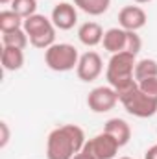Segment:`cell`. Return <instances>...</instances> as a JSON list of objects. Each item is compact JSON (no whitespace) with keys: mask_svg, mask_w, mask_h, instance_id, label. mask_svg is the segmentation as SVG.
I'll use <instances>...</instances> for the list:
<instances>
[{"mask_svg":"<svg viewBox=\"0 0 157 159\" xmlns=\"http://www.w3.org/2000/svg\"><path fill=\"white\" fill-rule=\"evenodd\" d=\"M87 139L83 129L76 124H65L50 131L46 139L48 159H72L85 146Z\"/></svg>","mask_w":157,"mask_h":159,"instance_id":"1","label":"cell"},{"mask_svg":"<svg viewBox=\"0 0 157 159\" xmlns=\"http://www.w3.org/2000/svg\"><path fill=\"white\" fill-rule=\"evenodd\" d=\"M133 2H137V4H148V2H152V0H133Z\"/></svg>","mask_w":157,"mask_h":159,"instance_id":"24","label":"cell"},{"mask_svg":"<svg viewBox=\"0 0 157 159\" xmlns=\"http://www.w3.org/2000/svg\"><path fill=\"white\" fill-rule=\"evenodd\" d=\"M24 32L28 34V39L30 44L35 46V48H50L54 43H56V26L52 22V19H46L44 15H32L28 19H24V24H22Z\"/></svg>","mask_w":157,"mask_h":159,"instance_id":"3","label":"cell"},{"mask_svg":"<svg viewBox=\"0 0 157 159\" xmlns=\"http://www.w3.org/2000/svg\"><path fill=\"white\" fill-rule=\"evenodd\" d=\"M72 159H96V157H92V156H91L89 152H85V150H81V152H79V154H76V156H74Z\"/></svg>","mask_w":157,"mask_h":159,"instance_id":"23","label":"cell"},{"mask_svg":"<svg viewBox=\"0 0 157 159\" xmlns=\"http://www.w3.org/2000/svg\"><path fill=\"white\" fill-rule=\"evenodd\" d=\"M11 9L19 17L28 19V17L37 13V0H13L11 2Z\"/></svg>","mask_w":157,"mask_h":159,"instance_id":"19","label":"cell"},{"mask_svg":"<svg viewBox=\"0 0 157 159\" xmlns=\"http://www.w3.org/2000/svg\"><path fill=\"white\" fill-rule=\"evenodd\" d=\"M54 26L57 30H72L78 22V11H76V6L70 4V2H59L54 6L52 9V15H50Z\"/></svg>","mask_w":157,"mask_h":159,"instance_id":"10","label":"cell"},{"mask_svg":"<svg viewBox=\"0 0 157 159\" xmlns=\"http://www.w3.org/2000/svg\"><path fill=\"white\" fill-rule=\"evenodd\" d=\"M135 65H137V56H133V54H128V52L111 54V59H109L107 70H105V78L109 81V85L117 91L118 100H120V96H124L139 87V81L133 76Z\"/></svg>","mask_w":157,"mask_h":159,"instance_id":"2","label":"cell"},{"mask_svg":"<svg viewBox=\"0 0 157 159\" xmlns=\"http://www.w3.org/2000/svg\"><path fill=\"white\" fill-rule=\"evenodd\" d=\"M139 89L144 94H148L150 98H155L157 100V78H148V80L139 81Z\"/></svg>","mask_w":157,"mask_h":159,"instance_id":"20","label":"cell"},{"mask_svg":"<svg viewBox=\"0 0 157 159\" xmlns=\"http://www.w3.org/2000/svg\"><path fill=\"white\" fill-rule=\"evenodd\" d=\"M0 59H2L4 70L15 72V70L22 69V65H24V52L20 48H15V46H2Z\"/></svg>","mask_w":157,"mask_h":159,"instance_id":"14","label":"cell"},{"mask_svg":"<svg viewBox=\"0 0 157 159\" xmlns=\"http://www.w3.org/2000/svg\"><path fill=\"white\" fill-rule=\"evenodd\" d=\"M118 102V94L117 91L111 87V85H100V87H94L89 96H87V106L92 113H107L111 111Z\"/></svg>","mask_w":157,"mask_h":159,"instance_id":"7","label":"cell"},{"mask_svg":"<svg viewBox=\"0 0 157 159\" xmlns=\"http://www.w3.org/2000/svg\"><path fill=\"white\" fill-rule=\"evenodd\" d=\"M146 20L148 15L141 6H126L118 13V24L128 32H139L141 28L146 26Z\"/></svg>","mask_w":157,"mask_h":159,"instance_id":"11","label":"cell"},{"mask_svg":"<svg viewBox=\"0 0 157 159\" xmlns=\"http://www.w3.org/2000/svg\"><path fill=\"white\" fill-rule=\"evenodd\" d=\"M79 54L74 44L69 43H54L44 50V63L54 72H69L78 67Z\"/></svg>","mask_w":157,"mask_h":159,"instance_id":"4","label":"cell"},{"mask_svg":"<svg viewBox=\"0 0 157 159\" xmlns=\"http://www.w3.org/2000/svg\"><path fill=\"white\" fill-rule=\"evenodd\" d=\"M28 41L30 39H28V34L24 32V28H19V30L2 34V44L4 46H15V48L24 50L26 44H28Z\"/></svg>","mask_w":157,"mask_h":159,"instance_id":"18","label":"cell"},{"mask_svg":"<svg viewBox=\"0 0 157 159\" xmlns=\"http://www.w3.org/2000/svg\"><path fill=\"white\" fill-rule=\"evenodd\" d=\"M102 70H104V61H102L98 52L89 50L83 56H79L76 72H78V78L81 81H94L102 74Z\"/></svg>","mask_w":157,"mask_h":159,"instance_id":"9","label":"cell"},{"mask_svg":"<svg viewBox=\"0 0 157 159\" xmlns=\"http://www.w3.org/2000/svg\"><path fill=\"white\" fill-rule=\"evenodd\" d=\"M9 126H7V122H0V148H6L7 146V143H9Z\"/></svg>","mask_w":157,"mask_h":159,"instance_id":"21","label":"cell"},{"mask_svg":"<svg viewBox=\"0 0 157 159\" xmlns=\"http://www.w3.org/2000/svg\"><path fill=\"white\" fill-rule=\"evenodd\" d=\"M104 30L98 22H83L78 28V39L85 46H96L104 41Z\"/></svg>","mask_w":157,"mask_h":159,"instance_id":"12","label":"cell"},{"mask_svg":"<svg viewBox=\"0 0 157 159\" xmlns=\"http://www.w3.org/2000/svg\"><path fill=\"white\" fill-rule=\"evenodd\" d=\"M104 131L109 133L113 139H117V143L120 146L128 144L131 139V128L124 119H109L104 126Z\"/></svg>","mask_w":157,"mask_h":159,"instance_id":"13","label":"cell"},{"mask_svg":"<svg viewBox=\"0 0 157 159\" xmlns=\"http://www.w3.org/2000/svg\"><path fill=\"white\" fill-rule=\"evenodd\" d=\"M74 6L87 15L98 17V15H104L109 9L111 0H74Z\"/></svg>","mask_w":157,"mask_h":159,"instance_id":"15","label":"cell"},{"mask_svg":"<svg viewBox=\"0 0 157 159\" xmlns=\"http://www.w3.org/2000/svg\"><path fill=\"white\" fill-rule=\"evenodd\" d=\"M120 104L124 106V109L129 115L139 117V119H148V117H154L157 113V100L144 94L139 87L133 89L131 93L120 96Z\"/></svg>","mask_w":157,"mask_h":159,"instance_id":"6","label":"cell"},{"mask_svg":"<svg viewBox=\"0 0 157 159\" xmlns=\"http://www.w3.org/2000/svg\"><path fill=\"white\" fill-rule=\"evenodd\" d=\"M144 159H157V144L150 146V148L146 150V154H144Z\"/></svg>","mask_w":157,"mask_h":159,"instance_id":"22","label":"cell"},{"mask_svg":"<svg viewBox=\"0 0 157 159\" xmlns=\"http://www.w3.org/2000/svg\"><path fill=\"white\" fill-rule=\"evenodd\" d=\"M133 76H135L137 81H142V80H148V78H157V61L150 59V57H144V59L137 61Z\"/></svg>","mask_w":157,"mask_h":159,"instance_id":"16","label":"cell"},{"mask_svg":"<svg viewBox=\"0 0 157 159\" xmlns=\"http://www.w3.org/2000/svg\"><path fill=\"white\" fill-rule=\"evenodd\" d=\"M13 0H0V4H11Z\"/></svg>","mask_w":157,"mask_h":159,"instance_id":"25","label":"cell"},{"mask_svg":"<svg viewBox=\"0 0 157 159\" xmlns=\"http://www.w3.org/2000/svg\"><path fill=\"white\" fill-rule=\"evenodd\" d=\"M102 44L109 54L128 52V54L137 56L142 48V41L137 35V32H128L124 28H109L104 34Z\"/></svg>","mask_w":157,"mask_h":159,"instance_id":"5","label":"cell"},{"mask_svg":"<svg viewBox=\"0 0 157 159\" xmlns=\"http://www.w3.org/2000/svg\"><path fill=\"white\" fill-rule=\"evenodd\" d=\"M118 148H120V144L117 143V139H113L105 131L94 135L83 146L85 152H89L92 157H96V159H113L118 154Z\"/></svg>","mask_w":157,"mask_h":159,"instance_id":"8","label":"cell"},{"mask_svg":"<svg viewBox=\"0 0 157 159\" xmlns=\"http://www.w3.org/2000/svg\"><path fill=\"white\" fill-rule=\"evenodd\" d=\"M118 159H133V157H118Z\"/></svg>","mask_w":157,"mask_h":159,"instance_id":"26","label":"cell"},{"mask_svg":"<svg viewBox=\"0 0 157 159\" xmlns=\"http://www.w3.org/2000/svg\"><path fill=\"white\" fill-rule=\"evenodd\" d=\"M22 24H24V19L19 17L13 9H4V11H0V30H2V34L19 30V28H22Z\"/></svg>","mask_w":157,"mask_h":159,"instance_id":"17","label":"cell"}]
</instances>
